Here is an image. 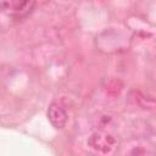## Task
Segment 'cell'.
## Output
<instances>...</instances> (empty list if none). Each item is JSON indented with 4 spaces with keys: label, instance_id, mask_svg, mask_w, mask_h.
<instances>
[{
    "label": "cell",
    "instance_id": "cell-1",
    "mask_svg": "<svg viewBox=\"0 0 156 156\" xmlns=\"http://www.w3.org/2000/svg\"><path fill=\"white\" fill-rule=\"evenodd\" d=\"M48 118H49L50 123L57 129L63 128L67 123V113H66L65 108L58 102L50 104V106L48 108Z\"/></svg>",
    "mask_w": 156,
    "mask_h": 156
},
{
    "label": "cell",
    "instance_id": "cell-3",
    "mask_svg": "<svg viewBox=\"0 0 156 156\" xmlns=\"http://www.w3.org/2000/svg\"><path fill=\"white\" fill-rule=\"evenodd\" d=\"M10 7L12 9V15L16 17V18H22V17H27L33 7L35 6V2L34 1H24V2H15L12 6L11 4H9Z\"/></svg>",
    "mask_w": 156,
    "mask_h": 156
},
{
    "label": "cell",
    "instance_id": "cell-2",
    "mask_svg": "<svg viewBox=\"0 0 156 156\" xmlns=\"http://www.w3.org/2000/svg\"><path fill=\"white\" fill-rule=\"evenodd\" d=\"M89 144L96 149V150H100V151H110L113 145H115V139L108 135V134H102V133H95L91 135L90 140H89Z\"/></svg>",
    "mask_w": 156,
    "mask_h": 156
}]
</instances>
